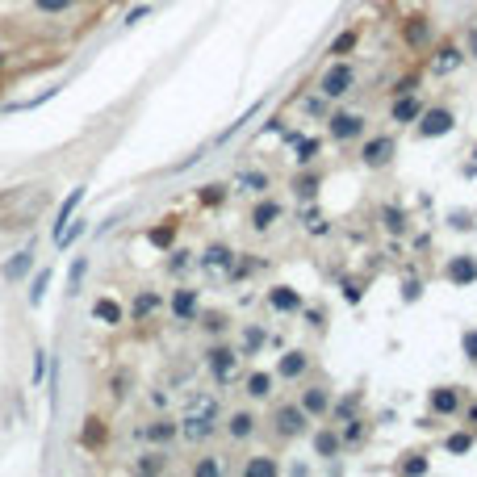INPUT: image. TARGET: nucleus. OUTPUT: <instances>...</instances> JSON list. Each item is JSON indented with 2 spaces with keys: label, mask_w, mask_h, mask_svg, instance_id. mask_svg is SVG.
<instances>
[{
  "label": "nucleus",
  "mask_w": 477,
  "mask_h": 477,
  "mask_svg": "<svg viewBox=\"0 0 477 477\" xmlns=\"http://www.w3.org/2000/svg\"><path fill=\"white\" fill-rule=\"evenodd\" d=\"M201 201H205V205H214V201H222V189H218V184H209V189L201 193Z\"/></svg>",
  "instance_id": "c9c22d12"
},
{
  "label": "nucleus",
  "mask_w": 477,
  "mask_h": 477,
  "mask_svg": "<svg viewBox=\"0 0 477 477\" xmlns=\"http://www.w3.org/2000/svg\"><path fill=\"white\" fill-rule=\"evenodd\" d=\"M314 452H318V456H335V452H339V440H335L331 432H318V436H314Z\"/></svg>",
  "instance_id": "a211bd4d"
},
{
  "label": "nucleus",
  "mask_w": 477,
  "mask_h": 477,
  "mask_svg": "<svg viewBox=\"0 0 477 477\" xmlns=\"http://www.w3.org/2000/svg\"><path fill=\"white\" fill-rule=\"evenodd\" d=\"M277 427H281V436H297V432L306 427V414H301L297 406H281V410H277Z\"/></svg>",
  "instance_id": "20e7f679"
},
{
  "label": "nucleus",
  "mask_w": 477,
  "mask_h": 477,
  "mask_svg": "<svg viewBox=\"0 0 477 477\" xmlns=\"http://www.w3.org/2000/svg\"><path fill=\"white\" fill-rule=\"evenodd\" d=\"M251 427H255V418H251V414H231V436H235V440H243Z\"/></svg>",
  "instance_id": "4be33fe9"
},
{
  "label": "nucleus",
  "mask_w": 477,
  "mask_h": 477,
  "mask_svg": "<svg viewBox=\"0 0 477 477\" xmlns=\"http://www.w3.org/2000/svg\"><path fill=\"white\" fill-rule=\"evenodd\" d=\"M76 0H38V9L42 13H63V9H72Z\"/></svg>",
  "instance_id": "c756f323"
},
{
  "label": "nucleus",
  "mask_w": 477,
  "mask_h": 477,
  "mask_svg": "<svg viewBox=\"0 0 477 477\" xmlns=\"http://www.w3.org/2000/svg\"><path fill=\"white\" fill-rule=\"evenodd\" d=\"M297 193H301V197H314V176H301V180H297Z\"/></svg>",
  "instance_id": "e433bc0d"
},
{
  "label": "nucleus",
  "mask_w": 477,
  "mask_h": 477,
  "mask_svg": "<svg viewBox=\"0 0 477 477\" xmlns=\"http://www.w3.org/2000/svg\"><path fill=\"white\" fill-rule=\"evenodd\" d=\"M327 406H331L327 390H318V385H314V390H306V398H301V410H310V414H323Z\"/></svg>",
  "instance_id": "ddd939ff"
},
{
  "label": "nucleus",
  "mask_w": 477,
  "mask_h": 477,
  "mask_svg": "<svg viewBox=\"0 0 477 477\" xmlns=\"http://www.w3.org/2000/svg\"><path fill=\"white\" fill-rule=\"evenodd\" d=\"M406 42H427V21H423V17L406 25Z\"/></svg>",
  "instance_id": "a878e982"
},
{
  "label": "nucleus",
  "mask_w": 477,
  "mask_h": 477,
  "mask_svg": "<svg viewBox=\"0 0 477 477\" xmlns=\"http://www.w3.org/2000/svg\"><path fill=\"white\" fill-rule=\"evenodd\" d=\"M448 277H452L456 285L477 281V259H469V255H465V259H452V264H448Z\"/></svg>",
  "instance_id": "1a4fd4ad"
},
{
  "label": "nucleus",
  "mask_w": 477,
  "mask_h": 477,
  "mask_svg": "<svg viewBox=\"0 0 477 477\" xmlns=\"http://www.w3.org/2000/svg\"><path fill=\"white\" fill-rule=\"evenodd\" d=\"M92 314L100 318V323H105V327H118V323H122V318H126V310H122V306H118L114 297H100V301L92 306Z\"/></svg>",
  "instance_id": "39448f33"
},
{
  "label": "nucleus",
  "mask_w": 477,
  "mask_h": 477,
  "mask_svg": "<svg viewBox=\"0 0 477 477\" xmlns=\"http://www.w3.org/2000/svg\"><path fill=\"white\" fill-rule=\"evenodd\" d=\"M277 214H281V205H273V201H264V205L255 209V214H251V226H255V231H268Z\"/></svg>",
  "instance_id": "2eb2a0df"
},
{
  "label": "nucleus",
  "mask_w": 477,
  "mask_h": 477,
  "mask_svg": "<svg viewBox=\"0 0 477 477\" xmlns=\"http://www.w3.org/2000/svg\"><path fill=\"white\" fill-rule=\"evenodd\" d=\"M465 356H469V360H477V331H469V335H465Z\"/></svg>",
  "instance_id": "f704fd0d"
},
{
  "label": "nucleus",
  "mask_w": 477,
  "mask_h": 477,
  "mask_svg": "<svg viewBox=\"0 0 477 477\" xmlns=\"http://www.w3.org/2000/svg\"><path fill=\"white\" fill-rule=\"evenodd\" d=\"M243 184H247V193H264V184H268V176H264V172H251V176L243 180Z\"/></svg>",
  "instance_id": "2f4dec72"
},
{
  "label": "nucleus",
  "mask_w": 477,
  "mask_h": 477,
  "mask_svg": "<svg viewBox=\"0 0 477 477\" xmlns=\"http://www.w3.org/2000/svg\"><path fill=\"white\" fill-rule=\"evenodd\" d=\"M268 385H273L268 373H251V377H247V394H251V398H264V394H268Z\"/></svg>",
  "instance_id": "412c9836"
},
{
  "label": "nucleus",
  "mask_w": 477,
  "mask_h": 477,
  "mask_svg": "<svg viewBox=\"0 0 477 477\" xmlns=\"http://www.w3.org/2000/svg\"><path fill=\"white\" fill-rule=\"evenodd\" d=\"M84 273H88V264H84V255L72 264V277H67V293H80V281H84Z\"/></svg>",
  "instance_id": "5701e85b"
},
{
  "label": "nucleus",
  "mask_w": 477,
  "mask_h": 477,
  "mask_svg": "<svg viewBox=\"0 0 477 477\" xmlns=\"http://www.w3.org/2000/svg\"><path fill=\"white\" fill-rule=\"evenodd\" d=\"M306 364H310V360H306V352H289V356L277 364V373H281L285 381H293V377H301V373H306Z\"/></svg>",
  "instance_id": "9d476101"
},
{
  "label": "nucleus",
  "mask_w": 477,
  "mask_h": 477,
  "mask_svg": "<svg viewBox=\"0 0 477 477\" xmlns=\"http://www.w3.org/2000/svg\"><path fill=\"white\" fill-rule=\"evenodd\" d=\"M172 310H176V318H184V323H189V318L197 314V293H193V289H180V293L172 297Z\"/></svg>",
  "instance_id": "9b49d317"
},
{
  "label": "nucleus",
  "mask_w": 477,
  "mask_h": 477,
  "mask_svg": "<svg viewBox=\"0 0 477 477\" xmlns=\"http://www.w3.org/2000/svg\"><path fill=\"white\" fill-rule=\"evenodd\" d=\"M456 63H460V50H456V46H444V50H440V72H448V67H456Z\"/></svg>",
  "instance_id": "cd10ccee"
},
{
  "label": "nucleus",
  "mask_w": 477,
  "mask_h": 477,
  "mask_svg": "<svg viewBox=\"0 0 477 477\" xmlns=\"http://www.w3.org/2000/svg\"><path fill=\"white\" fill-rule=\"evenodd\" d=\"M30 264H34V251H21L17 259H9V264H5V277H9V281L25 277V273H30Z\"/></svg>",
  "instance_id": "f3484780"
},
{
  "label": "nucleus",
  "mask_w": 477,
  "mask_h": 477,
  "mask_svg": "<svg viewBox=\"0 0 477 477\" xmlns=\"http://www.w3.org/2000/svg\"><path fill=\"white\" fill-rule=\"evenodd\" d=\"M360 130H364V118H356V114H335L331 118V138H339V142L356 138Z\"/></svg>",
  "instance_id": "7ed1b4c3"
},
{
  "label": "nucleus",
  "mask_w": 477,
  "mask_h": 477,
  "mask_svg": "<svg viewBox=\"0 0 477 477\" xmlns=\"http://www.w3.org/2000/svg\"><path fill=\"white\" fill-rule=\"evenodd\" d=\"M356 42H360V34H356V30H343V34L331 42V55H348V50H356Z\"/></svg>",
  "instance_id": "aec40b11"
},
{
  "label": "nucleus",
  "mask_w": 477,
  "mask_h": 477,
  "mask_svg": "<svg viewBox=\"0 0 477 477\" xmlns=\"http://www.w3.org/2000/svg\"><path fill=\"white\" fill-rule=\"evenodd\" d=\"M151 436H155V440H172V436H176V427H172L168 418H159L155 427H151Z\"/></svg>",
  "instance_id": "7c9ffc66"
},
{
  "label": "nucleus",
  "mask_w": 477,
  "mask_h": 477,
  "mask_svg": "<svg viewBox=\"0 0 477 477\" xmlns=\"http://www.w3.org/2000/svg\"><path fill=\"white\" fill-rule=\"evenodd\" d=\"M352 84H356V76H352V67H348V63H331V67L323 72V80H318V88H323L327 96H343Z\"/></svg>",
  "instance_id": "f257e3e1"
},
{
  "label": "nucleus",
  "mask_w": 477,
  "mask_h": 477,
  "mask_svg": "<svg viewBox=\"0 0 477 477\" xmlns=\"http://www.w3.org/2000/svg\"><path fill=\"white\" fill-rule=\"evenodd\" d=\"M452 122H456V118H452L448 109H432V114L418 118V134H423V138H440V134L452 130Z\"/></svg>",
  "instance_id": "f03ea898"
},
{
  "label": "nucleus",
  "mask_w": 477,
  "mask_h": 477,
  "mask_svg": "<svg viewBox=\"0 0 477 477\" xmlns=\"http://www.w3.org/2000/svg\"><path fill=\"white\" fill-rule=\"evenodd\" d=\"M155 306H159V297H155V293H138V301H134V314H138V318H147Z\"/></svg>",
  "instance_id": "393cba45"
},
{
  "label": "nucleus",
  "mask_w": 477,
  "mask_h": 477,
  "mask_svg": "<svg viewBox=\"0 0 477 477\" xmlns=\"http://www.w3.org/2000/svg\"><path fill=\"white\" fill-rule=\"evenodd\" d=\"M209 368H214V377H231V368H235V352L231 348H214V352H209Z\"/></svg>",
  "instance_id": "6e6552de"
},
{
  "label": "nucleus",
  "mask_w": 477,
  "mask_h": 477,
  "mask_svg": "<svg viewBox=\"0 0 477 477\" xmlns=\"http://www.w3.org/2000/svg\"><path fill=\"white\" fill-rule=\"evenodd\" d=\"M184 440H209V436H214V423H209L205 414H193V418H184Z\"/></svg>",
  "instance_id": "0eeeda50"
},
{
  "label": "nucleus",
  "mask_w": 477,
  "mask_h": 477,
  "mask_svg": "<svg viewBox=\"0 0 477 477\" xmlns=\"http://www.w3.org/2000/svg\"><path fill=\"white\" fill-rule=\"evenodd\" d=\"M418 118V100L410 96V92H402L398 100H394V122H414Z\"/></svg>",
  "instance_id": "f8f14e48"
},
{
  "label": "nucleus",
  "mask_w": 477,
  "mask_h": 477,
  "mask_svg": "<svg viewBox=\"0 0 477 477\" xmlns=\"http://www.w3.org/2000/svg\"><path fill=\"white\" fill-rule=\"evenodd\" d=\"M205 264H209V268H226V264H231V251H226V247H214Z\"/></svg>",
  "instance_id": "c85d7f7f"
},
{
  "label": "nucleus",
  "mask_w": 477,
  "mask_h": 477,
  "mask_svg": "<svg viewBox=\"0 0 477 477\" xmlns=\"http://www.w3.org/2000/svg\"><path fill=\"white\" fill-rule=\"evenodd\" d=\"M100 440H105V427L92 418V423H88V432H84V444H88V448H100Z\"/></svg>",
  "instance_id": "bb28decb"
},
{
  "label": "nucleus",
  "mask_w": 477,
  "mask_h": 477,
  "mask_svg": "<svg viewBox=\"0 0 477 477\" xmlns=\"http://www.w3.org/2000/svg\"><path fill=\"white\" fill-rule=\"evenodd\" d=\"M469 444H473L469 436H452V440H448V448H452V452H469Z\"/></svg>",
  "instance_id": "72a5a7b5"
},
{
  "label": "nucleus",
  "mask_w": 477,
  "mask_h": 477,
  "mask_svg": "<svg viewBox=\"0 0 477 477\" xmlns=\"http://www.w3.org/2000/svg\"><path fill=\"white\" fill-rule=\"evenodd\" d=\"M456 406H460L456 390H436V394H432V410H436V414H452Z\"/></svg>",
  "instance_id": "4468645a"
},
{
  "label": "nucleus",
  "mask_w": 477,
  "mask_h": 477,
  "mask_svg": "<svg viewBox=\"0 0 477 477\" xmlns=\"http://www.w3.org/2000/svg\"><path fill=\"white\" fill-rule=\"evenodd\" d=\"M390 155H394V142H390V138H373V142L364 147V164H368V168H381Z\"/></svg>",
  "instance_id": "423d86ee"
},
{
  "label": "nucleus",
  "mask_w": 477,
  "mask_h": 477,
  "mask_svg": "<svg viewBox=\"0 0 477 477\" xmlns=\"http://www.w3.org/2000/svg\"><path fill=\"white\" fill-rule=\"evenodd\" d=\"M46 285H50V268H42V273L34 277V289H30V301H34V306L42 301V293H46Z\"/></svg>",
  "instance_id": "b1692460"
},
{
  "label": "nucleus",
  "mask_w": 477,
  "mask_h": 477,
  "mask_svg": "<svg viewBox=\"0 0 477 477\" xmlns=\"http://www.w3.org/2000/svg\"><path fill=\"white\" fill-rule=\"evenodd\" d=\"M80 197H84V189H76V193L63 201V209H59V222H55V239H63V231H67V218H72V209L80 205Z\"/></svg>",
  "instance_id": "dca6fc26"
},
{
  "label": "nucleus",
  "mask_w": 477,
  "mask_h": 477,
  "mask_svg": "<svg viewBox=\"0 0 477 477\" xmlns=\"http://www.w3.org/2000/svg\"><path fill=\"white\" fill-rule=\"evenodd\" d=\"M247 473H259V477H268V473H277V465H273V460H251V465H247Z\"/></svg>",
  "instance_id": "473e14b6"
},
{
  "label": "nucleus",
  "mask_w": 477,
  "mask_h": 477,
  "mask_svg": "<svg viewBox=\"0 0 477 477\" xmlns=\"http://www.w3.org/2000/svg\"><path fill=\"white\" fill-rule=\"evenodd\" d=\"M273 306L277 310H301V297L293 289H273Z\"/></svg>",
  "instance_id": "6ab92c4d"
}]
</instances>
